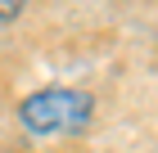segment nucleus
Listing matches in <instances>:
<instances>
[{
  "mask_svg": "<svg viewBox=\"0 0 158 153\" xmlns=\"http://www.w3.org/2000/svg\"><path fill=\"white\" fill-rule=\"evenodd\" d=\"M18 122L32 135H68V131H81L90 122V95L86 90H36V95L23 99Z\"/></svg>",
  "mask_w": 158,
  "mask_h": 153,
  "instance_id": "nucleus-1",
  "label": "nucleus"
},
{
  "mask_svg": "<svg viewBox=\"0 0 158 153\" xmlns=\"http://www.w3.org/2000/svg\"><path fill=\"white\" fill-rule=\"evenodd\" d=\"M23 5L27 0H0V23H14V18L23 14Z\"/></svg>",
  "mask_w": 158,
  "mask_h": 153,
  "instance_id": "nucleus-2",
  "label": "nucleus"
}]
</instances>
